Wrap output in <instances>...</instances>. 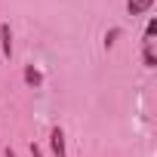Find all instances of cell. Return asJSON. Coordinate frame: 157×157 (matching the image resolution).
I'll use <instances>...</instances> for the list:
<instances>
[{
  "label": "cell",
  "mask_w": 157,
  "mask_h": 157,
  "mask_svg": "<svg viewBox=\"0 0 157 157\" xmlns=\"http://www.w3.org/2000/svg\"><path fill=\"white\" fill-rule=\"evenodd\" d=\"M117 34H120V31H117V28H114V31H111V34H108V37H105V46H114V37H117Z\"/></svg>",
  "instance_id": "cell-7"
},
{
  "label": "cell",
  "mask_w": 157,
  "mask_h": 157,
  "mask_svg": "<svg viewBox=\"0 0 157 157\" xmlns=\"http://www.w3.org/2000/svg\"><path fill=\"white\" fill-rule=\"evenodd\" d=\"M3 157H16V151H13V148H6V151H3Z\"/></svg>",
  "instance_id": "cell-9"
},
{
  "label": "cell",
  "mask_w": 157,
  "mask_h": 157,
  "mask_svg": "<svg viewBox=\"0 0 157 157\" xmlns=\"http://www.w3.org/2000/svg\"><path fill=\"white\" fill-rule=\"evenodd\" d=\"M31 157H43V151H40V148H37L34 142H31Z\"/></svg>",
  "instance_id": "cell-8"
},
{
  "label": "cell",
  "mask_w": 157,
  "mask_h": 157,
  "mask_svg": "<svg viewBox=\"0 0 157 157\" xmlns=\"http://www.w3.org/2000/svg\"><path fill=\"white\" fill-rule=\"evenodd\" d=\"M22 77H25V83H28V86H40V83H43V74H40V71H37L34 65H28Z\"/></svg>",
  "instance_id": "cell-5"
},
{
  "label": "cell",
  "mask_w": 157,
  "mask_h": 157,
  "mask_svg": "<svg viewBox=\"0 0 157 157\" xmlns=\"http://www.w3.org/2000/svg\"><path fill=\"white\" fill-rule=\"evenodd\" d=\"M0 49H3V56H6V59L13 56V31H10V25H6V22L0 25Z\"/></svg>",
  "instance_id": "cell-3"
},
{
  "label": "cell",
  "mask_w": 157,
  "mask_h": 157,
  "mask_svg": "<svg viewBox=\"0 0 157 157\" xmlns=\"http://www.w3.org/2000/svg\"><path fill=\"white\" fill-rule=\"evenodd\" d=\"M157 34V19H148V25H145V40H151Z\"/></svg>",
  "instance_id": "cell-6"
},
{
  "label": "cell",
  "mask_w": 157,
  "mask_h": 157,
  "mask_svg": "<svg viewBox=\"0 0 157 157\" xmlns=\"http://www.w3.org/2000/svg\"><path fill=\"white\" fill-rule=\"evenodd\" d=\"M142 62H145L148 68H154V65H157V56H154V40H142Z\"/></svg>",
  "instance_id": "cell-4"
},
{
  "label": "cell",
  "mask_w": 157,
  "mask_h": 157,
  "mask_svg": "<svg viewBox=\"0 0 157 157\" xmlns=\"http://www.w3.org/2000/svg\"><path fill=\"white\" fill-rule=\"evenodd\" d=\"M49 148H52V157H68V151H65V132H62V126H52V129H49Z\"/></svg>",
  "instance_id": "cell-1"
},
{
  "label": "cell",
  "mask_w": 157,
  "mask_h": 157,
  "mask_svg": "<svg viewBox=\"0 0 157 157\" xmlns=\"http://www.w3.org/2000/svg\"><path fill=\"white\" fill-rule=\"evenodd\" d=\"M154 6V0H126V13L129 16H145Z\"/></svg>",
  "instance_id": "cell-2"
}]
</instances>
